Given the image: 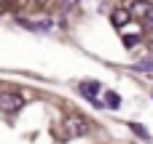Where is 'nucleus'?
Masks as SVG:
<instances>
[{
    "instance_id": "obj_2",
    "label": "nucleus",
    "mask_w": 153,
    "mask_h": 144,
    "mask_svg": "<svg viewBox=\"0 0 153 144\" xmlns=\"http://www.w3.org/2000/svg\"><path fill=\"white\" fill-rule=\"evenodd\" d=\"M153 11V5L148 0H137V3H132L129 5V13H132V19H148Z\"/></svg>"
},
{
    "instance_id": "obj_5",
    "label": "nucleus",
    "mask_w": 153,
    "mask_h": 144,
    "mask_svg": "<svg viewBox=\"0 0 153 144\" xmlns=\"http://www.w3.org/2000/svg\"><path fill=\"white\" fill-rule=\"evenodd\" d=\"M81 94L89 96V99H97V94H100V83H83V86H81Z\"/></svg>"
},
{
    "instance_id": "obj_7",
    "label": "nucleus",
    "mask_w": 153,
    "mask_h": 144,
    "mask_svg": "<svg viewBox=\"0 0 153 144\" xmlns=\"http://www.w3.org/2000/svg\"><path fill=\"white\" fill-rule=\"evenodd\" d=\"M129 128H132V131H134V134H137V136H143V139H148V131H145V128H143V126H140V123H132V126H129Z\"/></svg>"
},
{
    "instance_id": "obj_3",
    "label": "nucleus",
    "mask_w": 153,
    "mask_h": 144,
    "mask_svg": "<svg viewBox=\"0 0 153 144\" xmlns=\"http://www.w3.org/2000/svg\"><path fill=\"white\" fill-rule=\"evenodd\" d=\"M67 131L83 136V134H89V123H86L83 118H70V120H67Z\"/></svg>"
},
{
    "instance_id": "obj_4",
    "label": "nucleus",
    "mask_w": 153,
    "mask_h": 144,
    "mask_svg": "<svg viewBox=\"0 0 153 144\" xmlns=\"http://www.w3.org/2000/svg\"><path fill=\"white\" fill-rule=\"evenodd\" d=\"M110 19H113V24H116V27H124V24L132 19V13H129V8H116Z\"/></svg>"
},
{
    "instance_id": "obj_6",
    "label": "nucleus",
    "mask_w": 153,
    "mask_h": 144,
    "mask_svg": "<svg viewBox=\"0 0 153 144\" xmlns=\"http://www.w3.org/2000/svg\"><path fill=\"white\" fill-rule=\"evenodd\" d=\"M105 104H108L110 110H116V107L121 104V96H118V94H113V91H108V94H105Z\"/></svg>"
},
{
    "instance_id": "obj_8",
    "label": "nucleus",
    "mask_w": 153,
    "mask_h": 144,
    "mask_svg": "<svg viewBox=\"0 0 153 144\" xmlns=\"http://www.w3.org/2000/svg\"><path fill=\"white\" fill-rule=\"evenodd\" d=\"M148 24H153V11H151V16H148Z\"/></svg>"
},
{
    "instance_id": "obj_1",
    "label": "nucleus",
    "mask_w": 153,
    "mask_h": 144,
    "mask_svg": "<svg viewBox=\"0 0 153 144\" xmlns=\"http://www.w3.org/2000/svg\"><path fill=\"white\" fill-rule=\"evenodd\" d=\"M22 104H24V102H22L19 94H11V91L0 94V110H3V112H16Z\"/></svg>"
}]
</instances>
